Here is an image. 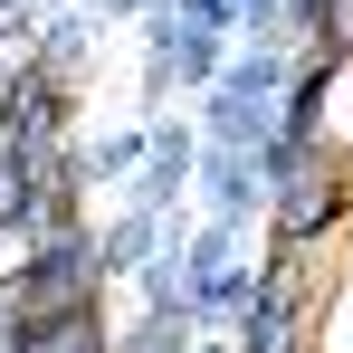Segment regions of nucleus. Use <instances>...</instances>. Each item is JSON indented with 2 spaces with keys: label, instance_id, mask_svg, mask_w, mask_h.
Here are the masks:
<instances>
[{
  "label": "nucleus",
  "instance_id": "1",
  "mask_svg": "<svg viewBox=\"0 0 353 353\" xmlns=\"http://www.w3.org/2000/svg\"><path fill=\"white\" fill-rule=\"evenodd\" d=\"M334 134H344V143H353V67H344V77H334Z\"/></svg>",
  "mask_w": 353,
  "mask_h": 353
}]
</instances>
